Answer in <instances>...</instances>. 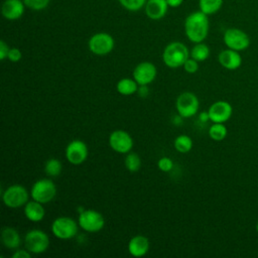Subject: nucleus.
<instances>
[{"mask_svg":"<svg viewBox=\"0 0 258 258\" xmlns=\"http://www.w3.org/2000/svg\"><path fill=\"white\" fill-rule=\"evenodd\" d=\"M210 30L209 15L201 10L191 12L184 20V32L189 41L194 43L203 42Z\"/></svg>","mask_w":258,"mask_h":258,"instance_id":"1","label":"nucleus"},{"mask_svg":"<svg viewBox=\"0 0 258 258\" xmlns=\"http://www.w3.org/2000/svg\"><path fill=\"white\" fill-rule=\"evenodd\" d=\"M188 57V48L184 43L180 41H172L168 43L162 53V59L164 64L171 69L182 67Z\"/></svg>","mask_w":258,"mask_h":258,"instance_id":"2","label":"nucleus"},{"mask_svg":"<svg viewBox=\"0 0 258 258\" xmlns=\"http://www.w3.org/2000/svg\"><path fill=\"white\" fill-rule=\"evenodd\" d=\"M29 194L22 184H11L2 194L4 205L10 209L24 207L28 202Z\"/></svg>","mask_w":258,"mask_h":258,"instance_id":"3","label":"nucleus"},{"mask_svg":"<svg viewBox=\"0 0 258 258\" xmlns=\"http://www.w3.org/2000/svg\"><path fill=\"white\" fill-rule=\"evenodd\" d=\"M30 196L32 200L41 204L51 202L56 196V185L49 178H41L35 181L31 187Z\"/></svg>","mask_w":258,"mask_h":258,"instance_id":"4","label":"nucleus"},{"mask_svg":"<svg viewBox=\"0 0 258 258\" xmlns=\"http://www.w3.org/2000/svg\"><path fill=\"white\" fill-rule=\"evenodd\" d=\"M24 245L31 254H41L49 247L48 235L42 230H30L24 237Z\"/></svg>","mask_w":258,"mask_h":258,"instance_id":"5","label":"nucleus"},{"mask_svg":"<svg viewBox=\"0 0 258 258\" xmlns=\"http://www.w3.org/2000/svg\"><path fill=\"white\" fill-rule=\"evenodd\" d=\"M78 223L84 231L89 233H97L104 228L105 218L98 211L88 209L80 213Z\"/></svg>","mask_w":258,"mask_h":258,"instance_id":"6","label":"nucleus"},{"mask_svg":"<svg viewBox=\"0 0 258 258\" xmlns=\"http://www.w3.org/2000/svg\"><path fill=\"white\" fill-rule=\"evenodd\" d=\"M79 223L71 217H58L51 224V232L53 236L60 240H70L78 234Z\"/></svg>","mask_w":258,"mask_h":258,"instance_id":"7","label":"nucleus"},{"mask_svg":"<svg viewBox=\"0 0 258 258\" xmlns=\"http://www.w3.org/2000/svg\"><path fill=\"white\" fill-rule=\"evenodd\" d=\"M223 41L228 48L243 51L250 45L249 35L242 29L231 27L226 29L223 35Z\"/></svg>","mask_w":258,"mask_h":258,"instance_id":"8","label":"nucleus"},{"mask_svg":"<svg viewBox=\"0 0 258 258\" xmlns=\"http://www.w3.org/2000/svg\"><path fill=\"white\" fill-rule=\"evenodd\" d=\"M88 46L94 54L106 55L114 49L115 40L113 36L107 32H98L91 36Z\"/></svg>","mask_w":258,"mask_h":258,"instance_id":"9","label":"nucleus"},{"mask_svg":"<svg viewBox=\"0 0 258 258\" xmlns=\"http://www.w3.org/2000/svg\"><path fill=\"white\" fill-rule=\"evenodd\" d=\"M175 108L181 117L190 118L198 113L200 108V101L194 93L183 92L177 97Z\"/></svg>","mask_w":258,"mask_h":258,"instance_id":"10","label":"nucleus"},{"mask_svg":"<svg viewBox=\"0 0 258 258\" xmlns=\"http://www.w3.org/2000/svg\"><path fill=\"white\" fill-rule=\"evenodd\" d=\"M89 155L87 144L79 139L71 141L66 148L67 160L74 165H80L86 161Z\"/></svg>","mask_w":258,"mask_h":258,"instance_id":"11","label":"nucleus"},{"mask_svg":"<svg viewBox=\"0 0 258 258\" xmlns=\"http://www.w3.org/2000/svg\"><path fill=\"white\" fill-rule=\"evenodd\" d=\"M109 145L117 153H128L133 147L131 135L124 130H115L109 136Z\"/></svg>","mask_w":258,"mask_h":258,"instance_id":"12","label":"nucleus"},{"mask_svg":"<svg viewBox=\"0 0 258 258\" xmlns=\"http://www.w3.org/2000/svg\"><path fill=\"white\" fill-rule=\"evenodd\" d=\"M156 75V67L150 61H142L133 70V79L139 86H147L151 84L155 80Z\"/></svg>","mask_w":258,"mask_h":258,"instance_id":"13","label":"nucleus"},{"mask_svg":"<svg viewBox=\"0 0 258 258\" xmlns=\"http://www.w3.org/2000/svg\"><path fill=\"white\" fill-rule=\"evenodd\" d=\"M208 112L213 123H226L232 117L233 107L229 102L221 100L213 103Z\"/></svg>","mask_w":258,"mask_h":258,"instance_id":"14","label":"nucleus"},{"mask_svg":"<svg viewBox=\"0 0 258 258\" xmlns=\"http://www.w3.org/2000/svg\"><path fill=\"white\" fill-rule=\"evenodd\" d=\"M218 61L224 69L229 71H235L239 69L242 64V56L240 54V51L226 48L219 53Z\"/></svg>","mask_w":258,"mask_h":258,"instance_id":"15","label":"nucleus"},{"mask_svg":"<svg viewBox=\"0 0 258 258\" xmlns=\"http://www.w3.org/2000/svg\"><path fill=\"white\" fill-rule=\"evenodd\" d=\"M25 4L21 0H5L2 4V15L7 20H17L24 14Z\"/></svg>","mask_w":258,"mask_h":258,"instance_id":"16","label":"nucleus"},{"mask_svg":"<svg viewBox=\"0 0 258 258\" xmlns=\"http://www.w3.org/2000/svg\"><path fill=\"white\" fill-rule=\"evenodd\" d=\"M144 8L148 18L151 20H159L167 13L168 5L166 0H147Z\"/></svg>","mask_w":258,"mask_h":258,"instance_id":"17","label":"nucleus"},{"mask_svg":"<svg viewBox=\"0 0 258 258\" xmlns=\"http://www.w3.org/2000/svg\"><path fill=\"white\" fill-rule=\"evenodd\" d=\"M149 240L143 235L132 237L128 243V251L133 257H142L149 251Z\"/></svg>","mask_w":258,"mask_h":258,"instance_id":"18","label":"nucleus"},{"mask_svg":"<svg viewBox=\"0 0 258 258\" xmlns=\"http://www.w3.org/2000/svg\"><path fill=\"white\" fill-rule=\"evenodd\" d=\"M1 241L5 248L16 250L21 245V238L18 231L13 227H4L1 231Z\"/></svg>","mask_w":258,"mask_h":258,"instance_id":"19","label":"nucleus"},{"mask_svg":"<svg viewBox=\"0 0 258 258\" xmlns=\"http://www.w3.org/2000/svg\"><path fill=\"white\" fill-rule=\"evenodd\" d=\"M24 215L27 218L28 221L33 222V223H37L40 222L41 220H43L44 215H45V211L43 208V204L36 202L34 200L32 201H28L26 203V205L24 206Z\"/></svg>","mask_w":258,"mask_h":258,"instance_id":"20","label":"nucleus"},{"mask_svg":"<svg viewBox=\"0 0 258 258\" xmlns=\"http://www.w3.org/2000/svg\"><path fill=\"white\" fill-rule=\"evenodd\" d=\"M139 85L134 79L130 78H123L118 81L116 85L117 92L123 96H131L138 92Z\"/></svg>","mask_w":258,"mask_h":258,"instance_id":"21","label":"nucleus"},{"mask_svg":"<svg viewBox=\"0 0 258 258\" xmlns=\"http://www.w3.org/2000/svg\"><path fill=\"white\" fill-rule=\"evenodd\" d=\"M210 47L204 42L196 43L189 51V56L197 61H205L210 56Z\"/></svg>","mask_w":258,"mask_h":258,"instance_id":"22","label":"nucleus"},{"mask_svg":"<svg viewBox=\"0 0 258 258\" xmlns=\"http://www.w3.org/2000/svg\"><path fill=\"white\" fill-rule=\"evenodd\" d=\"M224 0H199V7L207 15L217 13L223 6Z\"/></svg>","mask_w":258,"mask_h":258,"instance_id":"23","label":"nucleus"},{"mask_svg":"<svg viewBox=\"0 0 258 258\" xmlns=\"http://www.w3.org/2000/svg\"><path fill=\"white\" fill-rule=\"evenodd\" d=\"M173 146L177 152L187 153L191 150V148L194 146V142H192V139L188 135L181 134V135H178L174 139Z\"/></svg>","mask_w":258,"mask_h":258,"instance_id":"24","label":"nucleus"},{"mask_svg":"<svg viewBox=\"0 0 258 258\" xmlns=\"http://www.w3.org/2000/svg\"><path fill=\"white\" fill-rule=\"evenodd\" d=\"M228 129L225 123H213L209 129V136L215 141H222L227 137Z\"/></svg>","mask_w":258,"mask_h":258,"instance_id":"25","label":"nucleus"},{"mask_svg":"<svg viewBox=\"0 0 258 258\" xmlns=\"http://www.w3.org/2000/svg\"><path fill=\"white\" fill-rule=\"evenodd\" d=\"M62 169L61 162L56 158L47 159L44 164V172L49 177H56L60 174Z\"/></svg>","mask_w":258,"mask_h":258,"instance_id":"26","label":"nucleus"},{"mask_svg":"<svg viewBox=\"0 0 258 258\" xmlns=\"http://www.w3.org/2000/svg\"><path fill=\"white\" fill-rule=\"evenodd\" d=\"M125 167L130 172H136L140 169L141 166V159L140 156L136 152H128L126 153L125 159H124Z\"/></svg>","mask_w":258,"mask_h":258,"instance_id":"27","label":"nucleus"},{"mask_svg":"<svg viewBox=\"0 0 258 258\" xmlns=\"http://www.w3.org/2000/svg\"><path fill=\"white\" fill-rule=\"evenodd\" d=\"M147 0H118L120 5L128 11H138L143 8Z\"/></svg>","mask_w":258,"mask_h":258,"instance_id":"28","label":"nucleus"},{"mask_svg":"<svg viewBox=\"0 0 258 258\" xmlns=\"http://www.w3.org/2000/svg\"><path fill=\"white\" fill-rule=\"evenodd\" d=\"M23 2L26 7L38 11L45 9L48 6L50 0H23Z\"/></svg>","mask_w":258,"mask_h":258,"instance_id":"29","label":"nucleus"},{"mask_svg":"<svg viewBox=\"0 0 258 258\" xmlns=\"http://www.w3.org/2000/svg\"><path fill=\"white\" fill-rule=\"evenodd\" d=\"M157 167L163 172H168L173 168V161L169 157H166V156L161 157L157 161Z\"/></svg>","mask_w":258,"mask_h":258,"instance_id":"30","label":"nucleus"},{"mask_svg":"<svg viewBox=\"0 0 258 258\" xmlns=\"http://www.w3.org/2000/svg\"><path fill=\"white\" fill-rule=\"evenodd\" d=\"M183 70L187 73V74H195L198 72L199 70V61H197L196 59L191 58L190 56L185 60V62L182 66Z\"/></svg>","mask_w":258,"mask_h":258,"instance_id":"31","label":"nucleus"},{"mask_svg":"<svg viewBox=\"0 0 258 258\" xmlns=\"http://www.w3.org/2000/svg\"><path fill=\"white\" fill-rule=\"evenodd\" d=\"M21 57H22V52L19 48H17V47H11L10 48V50L8 52V56H7V58L10 61L17 62L21 59Z\"/></svg>","mask_w":258,"mask_h":258,"instance_id":"32","label":"nucleus"},{"mask_svg":"<svg viewBox=\"0 0 258 258\" xmlns=\"http://www.w3.org/2000/svg\"><path fill=\"white\" fill-rule=\"evenodd\" d=\"M9 50H10L9 45L4 40H1L0 41V59L1 60H4L5 58H7Z\"/></svg>","mask_w":258,"mask_h":258,"instance_id":"33","label":"nucleus"},{"mask_svg":"<svg viewBox=\"0 0 258 258\" xmlns=\"http://www.w3.org/2000/svg\"><path fill=\"white\" fill-rule=\"evenodd\" d=\"M31 253L27 249H16L12 254V258H30Z\"/></svg>","mask_w":258,"mask_h":258,"instance_id":"34","label":"nucleus"},{"mask_svg":"<svg viewBox=\"0 0 258 258\" xmlns=\"http://www.w3.org/2000/svg\"><path fill=\"white\" fill-rule=\"evenodd\" d=\"M166 2H167L168 7L177 8V7H179L182 4L183 0H166Z\"/></svg>","mask_w":258,"mask_h":258,"instance_id":"35","label":"nucleus"},{"mask_svg":"<svg viewBox=\"0 0 258 258\" xmlns=\"http://www.w3.org/2000/svg\"><path fill=\"white\" fill-rule=\"evenodd\" d=\"M199 120L203 123H206L210 120V116H209V112L208 111H203L200 113L199 115Z\"/></svg>","mask_w":258,"mask_h":258,"instance_id":"36","label":"nucleus"},{"mask_svg":"<svg viewBox=\"0 0 258 258\" xmlns=\"http://www.w3.org/2000/svg\"><path fill=\"white\" fill-rule=\"evenodd\" d=\"M138 93L141 97H147L148 96V88L147 86H140L138 88Z\"/></svg>","mask_w":258,"mask_h":258,"instance_id":"37","label":"nucleus"},{"mask_svg":"<svg viewBox=\"0 0 258 258\" xmlns=\"http://www.w3.org/2000/svg\"><path fill=\"white\" fill-rule=\"evenodd\" d=\"M182 119H183V117H181V116L177 113V115L173 117L172 122H173V124H175V125H179V124L182 123Z\"/></svg>","mask_w":258,"mask_h":258,"instance_id":"38","label":"nucleus"},{"mask_svg":"<svg viewBox=\"0 0 258 258\" xmlns=\"http://www.w3.org/2000/svg\"><path fill=\"white\" fill-rule=\"evenodd\" d=\"M255 229H256V232L258 233V221H257V223H256V226H255Z\"/></svg>","mask_w":258,"mask_h":258,"instance_id":"39","label":"nucleus"},{"mask_svg":"<svg viewBox=\"0 0 258 258\" xmlns=\"http://www.w3.org/2000/svg\"><path fill=\"white\" fill-rule=\"evenodd\" d=\"M257 256H258V253H257Z\"/></svg>","mask_w":258,"mask_h":258,"instance_id":"40","label":"nucleus"}]
</instances>
